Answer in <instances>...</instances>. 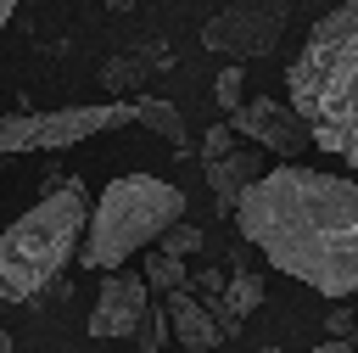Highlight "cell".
Listing matches in <instances>:
<instances>
[{
  "label": "cell",
  "instance_id": "cell-4",
  "mask_svg": "<svg viewBox=\"0 0 358 353\" xmlns=\"http://www.w3.org/2000/svg\"><path fill=\"white\" fill-rule=\"evenodd\" d=\"M179 213H185V196L168 179H157V174H117L101 191V202L90 213V235L78 241L73 258L84 269H101V275L106 269H123L140 247L162 241V230Z\"/></svg>",
  "mask_w": 358,
  "mask_h": 353
},
{
  "label": "cell",
  "instance_id": "cell-10",
  "mask_svg": "<svg viewBox=\"0 0 358 353\" xmlns=\"http://www.w3.org/2000/svg\"><path fill=\"white\" fill-rule=\"evenodd\" d=\"M134 123H145L151 134H162V140L185 146V112H179L173 101H162V95H145V90H134Z\"/></svg>",
  "mask_w": 358,
  "mask_h": 353
},
{
  "label": "cell",
  "instance_id": "cell-2",
  "mask_svg": "<svg viewBox=\"0 0 358 353\" xmlns=\"http://www.w3.org/2000/svg\"><path fill=\"white\" fill-rule=\"evenodd\" d=\"M285 90L308 118L313 146L358 168V0H341L308 28L296 62L285 67Z\"/></svg>",
  "mask_w": 358,
  "mask_h": 353
},
{
  "label": "cell",
  "instance_id": "cell-13",
  "mask_svg": "<svg viewBox=\"0 0 358 353\" xmlns=\"http://www.w3.org/2000/svg\"><path fill=\"white\" fill-rule=\"evenodd\" d=\"M224 297H229V308L246 319V314H252V308H257L268 291H263V280H257L252 269H235V280H224Z\"/></svg>",
  "mask_w": 358,
  "mask_h": 353
},
{
  "label": "cell",
  "instance_id": "cell-14",
  "mask_svg": "<svg viewBox=\"0 0 358 353\" xmlns=\"http://www.w3.org/2000/svg\"><path fill=\"white\" fill-rule=\"evenodd\" d=\"M162 247H168V252H179V258H185V252H196V247H201V224H190V219L179 213V219L162 230Z\"/></svg>",
  "mask_w": 358,
  "mask_h": 353
},
{
  "label": "cell",
  "instance_id": "cell-5",
  "mask_svg": "<svg viewBox=\"0 0 358 353\" xmlns=\"http://www.w3.org/2000/svg\"><path fill=\"white\" fill-rule=\"evenodd\" d=\"M285 17H291V0H224L201 22V45L218 50V56L252 62V56H268L280 45Z\"/></svg>",
  "mask_w": 358,
  "mask_h": 353
},
{
  "label": "cell",
  "instance_id": "cell-11",
  "mask_svg": "<svg viewBox=\"0 0 358 353\" xmlns=\"http://www.w3.org/2000/svg\"><path fill=\"white\" fill-rule=\"evenodd\" d=\"M140 275H145V286H151V291H173V286H185V280H190L185 258H179V252H168V247H151Z\"/></svg>",
  "mask_w": 358,
  "mask_h": 353
},
{
  "label": "cell",
  "instance_id": "cell-9",
  "mask_svg": "<svg viewBox=\"0 0 358 353\" xmlns=\"http://www.w3.org/2000/svg\"><path fill=\"white\" fill-rule=\"evenodd\" d=\"M263 174V151H252V146H229V151H201V179H207V191L218 196V213H235V196L252 185Z\"/></svg>",
  "mask_w": 358,
  "mask_h": 353
},
{
  "label": "cell",
  "instance_id": "cell-6",
  "mask_svg": "<svg viewBox=\"0 0 358 353\" xmlns=\"http://www.w3.org/2000/svg\"><path fill=\"white\" fill-rule=\"evenodd\" d=\"M229 123H235V134H246L252 146H263V151H274V157H302V151L313 146L308 118H302L291 101H274V95L241 101V106L229 112Z\"/></svg>",
  "mask_w": 358,
  "mask_h": 353
},
{
  "label": "cell",
  "instance_id": "cell-15",
  "mask_svg": "<svg viewBox=\"0 0 358 353\" xmlns=\"http://www.w3.org/2000/svg\"><path fill=\"white\" fill-rule=\"evenodd\" d=\"M140 347H145V353H162V347H168V308H145V319H140Z\"/></svg>",
  "mask_w": 358,
  "mask_h": 353
},
{
  "label": "cell",
  "instance_id": "cell-7",
  "mask_svg": "<svg viewBox=\"0 0 358 353\" xmlns=\"http://www.w3.org/2000/svg\"><path fill=\"white\" fill-rule=\"evenodd\" d=\"M145 308H151V286H145V275L106 269V280H101V291H95V308H90V336H101V342L140 336Z\"/></svg>",
  "mask_w": 358,
  "mask_h": 353
},
{
  "label": "cell",
  "instance_id": "cell-17",
  "mask_svg": "<svg viewBox=\"0 0 358 353\" xmlns=\"http://www.w3.org/2000/svg\"><path fill=\"white\" fill-rule=\"evenodd\" d=\"M324 331H330V336H347V331H352V314H347V308H330Z\"/></svg>",
  "mask_w": 358,
  "mask_h": 353
},
{
  "label": "cell",
  "instance_id": "cell-8",
  "mask_svg": "<svg viewBox=\"0 0 358 353\" xmlns=\"http://www.w3.org/2000/svg\"><path fill=\"white\" fill-rule=\"evenodd\" d=\"M162 308H168V336H179V347H190V353H213L218 342H229L224 325L213 319V308H207L201 297H190V280L173 286V291H162Z\"/></svg>",
  "mask_w": 358,
  "mask_h": 353
},
{
  "label": "cell",
  "instance_id": "cell-3",
  "mask_svg": "<svg viewBox=\"0 0 358 353\" xmlns=\"http://www.w3.org/2000/svg\"><path fill=\"white\" fill-rule=\"evenodd\" d=\"M90 224V202L84 191L67 179L62 191L39 196L17 224L0 230V297L6 303H34L78 252Z\"/></svg>",
  "mask_w": 358,
  "mask_h": 353
},
{
  "label": "cell",
  "instance_id": "cell-16",
  "mask_svg": "<svg viewBox=\"0 0 358 353\" xmlns=\"http://www.w3.org/2000/svg\"><path fill=\"white\" fill-rule=\"evenodd\" d=\"M213 95H218V106H224V112H235V106L246 101V84H241V67H218V84H213Z\"/></svg>",
  "mask_w": 358,
  "mask_h": 353
},
{
  "label": "cell",
  "instance_id": "cell-20",
  "mask_svg": "<svg viewBox=\"0 0 358 353\" xmlns=\"http://www.w3.org/2000/svg\"><path fill=\"white\" fill-rule=\"evenodd\" d=\"M0 353H11V336H6V331H0Z\"/></svg>",
  "mask_w": 358,
  "mask_h": 353
},
{
  "label": "cell",
  "instance_id": "cell-12",
  "mask_svg": "<svg viewBox=\"0 0 358 353\" xmlns=\"http://www.w3.org/2000/svg\"><path fill=\"white\" fill-rule=\"evenodd\" d=\"M140 78H145L140 56H112V62L101 67V84H106L112 95H134V90H140Z\"/></svg>",
  "mask_w": 358,
  "mask_h": 353
},
{
  "label": "cell",
  "instance_id": "cell-18",
  "mask_svg": "<svg viewBox=\"0 0 358 353\" xmlns=\"http://www.w3.org/2000/svg\"><path fill=\"white\" fill-rule=\"evenodd\" d=\"M11 11H17V0H0V28L11 22Z\"/></svg>",
  "mask_w": 358,
  "mask_h": 353
},
{
  "label": "cell",
  "instance_id": "cell-19",
  "mask_svg": "<svg viewBox=\"0 0 358 353\" xmlns=\"http://www.w3.org/2000/svg\"><path fill=\"white\" fill-rule=\"evenodd\" d=\"M106 11H134V0H106Z\"/></svg>",
  "mask_w": 358,
  "mask_h": 353
},
{
  "label": "cell",
  "instance_id": "cell-21",
  "mask_svg": "<svg viewBox=\"0 0 358 353\" xmlns=\"http://www.w3.org/2000/svg\"><path fill=\"white\" fill-rule=\"evenodd\" d=\"M352 331H358V325H352ZM352 347H358V336H352Z\"/></svg>",
  "mask_w": 358,
  "mask_h": 353
},
{
  "label": "cell",
  "instance_id": "cell-1",
  "mask_svg": "<svg viewBox=\"0 0 358 353\" xmlns=\"http://www.w3.org/2000/svg\"><path fill=\"white\" fill-rule=\"evenodd\" d=\"M241 235L319 297L358 291V185L319 168H263L235 196Z\"/></svg>",
  "mask_w": 358,
  "mask_h": 353
}]
</instances>
